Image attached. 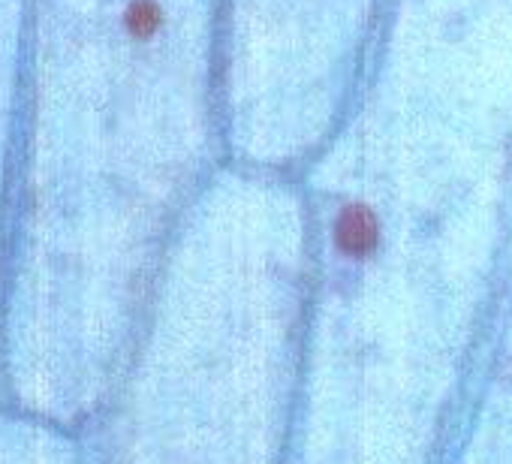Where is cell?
Returning <instances> with one entry per match:
<instances>
[{
    "instance_id": "cell-1",
    "label": "cell",
    "mask_w": 512,
    "mask_h": 464,
    "mask_svg": "<svg viewBox=\"0 0 512 464\" xmlns=\"http://www.w3.org/2000/svg\"><path fill=\"white\" fill-rule=\"evenodd\" d=\"M311 302L464 341L512 281V0H383L311 157Z\"/></svg>"
}]
</instances>
